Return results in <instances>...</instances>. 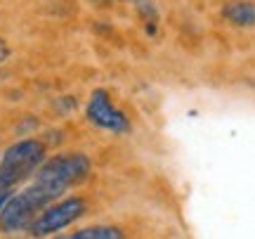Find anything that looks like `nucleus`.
<instances>
[{"label": "nucleus", "mask_w": 255, "mask_h": 239, "mask_svg": "<svg viewBox=\"0 0 255 239\" xmlns=\"http://www.w3.org/2000/svg\"><path fill=\"white\" fill-rule=\"evenodd\" d=\"M222 19L234 28H253L255 7L251 0H229L222 7Z\"/></svg>", "instance_id": "39448f33"}, {"label": "nucleus", "mask_w": 255, "mask_h": 239, "mask_svg": "<svg viewBox=\"0 0 255 239\" xmlns=\"http://www.w3.org/2000/svg\"><path fill=\"white\" fill-rule=\"evenodd\" d=\"M132 2H135V7H137V14H139V17H142V21H144L146 31L154 36V33H156V24H158V12H156L154 2H151V0H132Z\"/></svg>", "instance_id": "0eeeda50"}, {"label": "nucleus", "mask_w": 255, "mask_h": 239, "mask_svg": "<svg viewBox=\"0 0 255 239\" xmlns=\"http://www.w3.org/2000/svg\"><path fill=\"white\" fill-rule=\"evenodd\" d=\"M130 2H132V0H130Z\"/></svg>", "instance_id": "9d476101"}, {"label": "nucleus", "mask_w": 255, "mask_h": 239, "mask_svg": "<svg viewBox=\"0 0 255 239\" xmlns=\"http://www.w3.org/2000/svg\"><path fill=\"white\" fill-rule=\"evenodd\" d=\"M85 213H88V204L81 197L57 199V202H52L50 206H45L43 211L38 213L26 230L31 237H50V235L73 225L76 221H81Z\"/></svg>", "instance_id": "7ed1b4c3"}, {"label": "nucleus", "mask_w": 255, "mask_h": 239, "mask_svg": "<svg viewBox=\"0 0 255 239\" xmlns=\"http://www.w3.org/2000/svg\"><path fill=\"white\" fill-rule=\"evenodd\" d=\"M92 173V161L81 152L71 154H57L52 159H45L36 168L33 180L26 185L40 202L50 206L52 202L62 199L71 187L85 183Z\"/></svg>", "instance_id": "f257e3e1"}, {"label": "nucleus", "mask_w": 255, "mask_h": 239, "mask_svg": "<svg viewBox=\"0 0 255 239\" xmlns=\"http://www.w3.org/2000/svg\"><path fill=\"white\" fill-rule=\"evenodd\" d=\"M45 142L38 138H26L9 145L0 154V190L12 192L17 185L36 173V168L45 161Z\"/></svg>", "instance_id": "f03ea898"}, {"label": "nucleus", "mask_w": 255, "mask_h": 239, "mask_svg": "<svg viewBox=\"0 0 255 239\" xmlns=\"http://www.w3.org/2000/svg\"><path fill=\"white\" fill-rule=\"evenodd\" d=\"M73 239H121L123 232L119 228H109V225H92V228H83V230L73 232Z\"/></svg>", "instance_id": "423d86ee"}, {"label": "nucleus", "mask_w": 255, "mask_h": 239, "mask_svg": "<svg viewBox=\"0 0 255 239\" xmlns=\"http://www.w3.org/2000/svg\"><path fill=\"white\" fill-rule=\"evenodd\" d=\"M90 2H95V5H107L109 0H90Z\"/></svg>", "instance_id": "1a4fd4ad"}, {"label": "nucleus", "mask_w": 255, "mask_h": 239, "mask_svg": "<svg viewBox=\"0 0 255 239\" xmlns=\"http://www.w3.org/2000/svg\"><path fill=\"white\" fill-rule=\"evenodd\" d=\"M85 116H88L92 126L109 130V133H116V135L130 133V128H132L130 119L111 102V95L104 88H97V90L90 92V100H88V107H85Z\"/></svg>", "instance_id": "20e7f679"}, {"label": "nucleus", "mask_w": 255, "mask_h": 239, "mask_svg": "<svg viewBox=\"0 0 255 239\" xmlns=\"http://www.w3.org/2000/svg\"><path fill=\"white\" fill-rule=\"evenodd\" d=\"M9 55V50L7 47H5V43H2V40H0V62H2V59H5V57Z\"/></svg>", "instance_id": "6e6552de"}]
</instances>
